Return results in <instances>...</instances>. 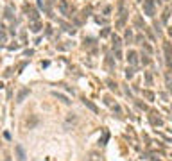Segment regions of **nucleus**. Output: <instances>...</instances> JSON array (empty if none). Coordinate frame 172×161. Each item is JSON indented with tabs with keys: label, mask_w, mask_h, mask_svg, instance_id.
<instances>
[{
	"label": "nucleus",
	"mask_w": 172,
	"mask_h": 161,
	"mask_svg": "<svg viewBox=\"0 0 172 161\" xmlns=\"http://www.w3.org/2000/svg\"><path fill=\"white\" fill-rule=\"evenodd\" d=\"M82 104H84L86 107H88V109H92V111H93L95 114L99 113V107H97V106H95V104H93L92 100H88V99H82Z\"/></svg>",
	"instance_id": "7"
},
{
	"label": "nucleus",
	"mask_w": 172,
	"mask_h": 161,
	"mask_svg": "<svg viewBox=\"0 0 172 161\" xmlns=\"http://www.w3.org/2000/svg\"><path fill=\"white\" fill-rule=\"evenodd\" d=\"M29 93H31V91H29L27 88H22V89L18 91V95H16V102H18V104H22V102L25 100V97H27Z\"/></svg>",
	"instance_id": "4"
},
{
	"label": "nucleus",
	"mask_w": 172,
	"mask_h": 161,
	"mask_svg": "<svg viewBox=\"0 0 172 161\" xmlns=\"http://www.w3.org/2000/svg\"><path fill=\"white\" fill-rule=\"evenodd\" d=\"M54 2H56V0H47V4H49V6H52Z\"/></svg>",
	"instance_id": "29"
},
{
	"label": "nucleus",
	"mask_w": 172,
	"mask_h": 161,
	"mask_svg": "<svg viewBox=\"0 0 172 161\" xmlns=\"http://www.w3.org/2000/svg\"><path fill=\"white\" fill-rule=\"evenodd\" d=\"M52 95L57 99V100H61V102H64V104H70V100H68V97L67 95H63V93H57V91H52Z\"/></svg>",
	"instance_id": "8"
},
{
	"label": "nucleus",
	"mask_w": 172,
	"mask_h": 161,
	"mask_svg": "<svg viewBox=\"0 0 172 161\" xmlns=\"http://www.w3.org/2000/svg\"><path fill=\"white\" fill-rule=\"evenodd\" d=\"M57 7H59V13H61L63 16H72V9H70V6H68V0H59Z\"/></svg>",
	"instance_id": "1"
},
{
	"label": "nucleus",
	"mask_w": 172,
	"mask_h": 161,
	"mask_svg": "<svg viewBox=\"0 0 172 161\" xmlns=\"http://www.w3.org/2000/svg\"><path fill=\"white\" fill-rule=\"evenodd\" d=\"M135 77V70H133V68H125V79H133Z\"/></svg>",
	"instance_id": "14"
},
{
	"label": "nucleus",
	"mask_w": 172,
	"mask_h": 161,
	"mask_svg": "<svg viewBox=\"0 0 172 161\" xmlns=\"http://www.w3.org/2000/svg\"><path fill=\"white\" fill-rule=\"evenodd\" d=\"M138 2H142V0H138Z\"/></svg>",
	"instance_id": "30"
},
{
	"label": "nucleus",
	"mask_w": 172,
	"mask_h": 161,
	"mask_svg": "<svg viewBox=\"0 0 172 161\" xmlns=\"http://www.w3.org/2000/svg\"><path fill=\"white\" fill-rule=\"evenodd\" d=\"M145 79H147V82H149V84H150V82H153V77H150V75H149V74H147V75H145Z\"/></svg>",
	"instance_id": "28"
},
{
	"label": "nucleus",
	"mask_w": 172,
	"mask_h": 161,
	"mask_svg": "<svg viewBox=\"0 0 172 161\" xmlns=\"http://www.w3.org/2000/svg\"><path fill=\"white\" fill-rule=\"evenodd\" d=\"M110 13H111V7H110V6H106V7H104V14L108 16V14H110Z\"/></svg>",
	"instance_id": "27"
},
{
	"label": "nucleus",
	"mask_w": 172,
	"mask_h": 161,
	"mask_svg": "<svg viewBox=\"0 0 172 161\" xmlns=\"http://www.w3.org/2000/svg\"><path fill=\"white\" fill-rule=\"evenodd\" d=\"M27 18H29L31 21H38V20H39V13H38V9H34V7L27 9Z\"/></svg>",
	"instance_id": "5"
},
{
	"label": "nucleus",
	"mask_w": 172,
	"mask_h": 161,
	"mask_svg": "<svg viewBox=\"0 0 172 161\" xmlns=\"http://www.w3.org/2000/svg\"><path fill=\"white\" fill-rule=\"evenodd\" d=\"M143 11H145V14L147 16H150L153 18L154 16V0H143Z\"/></svg>",
	"instance_id": "2"
},
{
	"label": "nucleus",
	"mask_w": 172,
	"mask_h": 161,
	"mask_svg": "<svg viewBox=\"0 0 172 161\" xmlns=\"http://www.w3.org/2000/svg\"><path fill=\"white\" fill-rule=\"evenodd\" d=\"M142 63H143V64H149V63H150V59H149L147 54H142Z\"/></svg>",
	"instance_id": "20"
},
{
	"label": "nucleus",
	"mask_w": 172,
	"mask_h": 161,
	"mask_svg": "<svg viewBox=\"0 0 172 161\" xmlns=\"http://www.w3.org/2000/svg\"><path fill=\"white\" fill-rule=\"evenodd\" d=\"M135 25H136V27H143V29H145V25H143L142 18H136V20H135Z\"/></svg>",
	"instance_id": "21"
},
{
	"label": "nucleus",
	"mask_w": 172,
	"mask_h": 161,
	"mask_svg": "<svg viewBox=\"0 0 172 161\" xmlns=\"http://www.w3.org/2000/svg\"><path fill=\"white\" fill-rule=\"evenodd\" d=\"M111 41H113V49H115V50H117V49H120V45H122V39H120V38H118L117 34H113V36H111Z\"/></svg>",
	"instance_id": "10"
},
{
	"label": "nucleus",
	"mask_w": 172,
	"mask_h": 161,
	"mask_svg": "<svg viewBox=\"0 0 172 161\" xmlns=\"http://www.w3.org/2000/svg\"><path fill=\"white\" fill-rule=\"evenodd\" d=\"M38 7L39 9H45V0H38Z\"/></svg>",
	"instance_id": "25"
},
{
	"label": "nucleus",
	"mask_w": 172,
	"mask_h": 161,
	"mask_svg": "<svg viewBox=\"0 0 172 161\" xmlns=\"http://www.w3.org/2000/svg\"><path fill=\"white\" fill-rule=\"evenodd\" d=\"M111 107H113V111H115L117 114H122V107H120L118 104H111Z\"/></svg>",
	"instance_id": "17"
},
{
	"label": "nucleus",
	"mask_w": 172,
	"mask_h": 161,
	"mask_svg": "<svg viewBox=\"0 0 172 161\" xmlns=\"http://www.w3.org/2000/svg\"><path fill=\"white\" fill-rule=\"evenodd\" d=\"M125 39L131 43V39H133V31H131V29H127V31H125Z\"/></svg>",
	"instance_id": "16"
},
{
	"label": "nucleus",
	"mask_w": 172,
	"mask_h": 161,
	"mask_svg": "<svg viewBox=\"0 0 172 161\" xmlns=\"http://www.w3.org/2000/svg\"><path fill=\"white\" fill-rule=\"evenodd\" d=\"M86 161H100V154L97 150H92L88 154V157H86Z\"/></svg>",
	"instance_id": "9"
},
{
	"label": "nucleus",
	"mask_w": 172,
	"mask_h": 161,
	"mask_svg": "<svg viewBox=\"0 0 172 161\" xmlns=\"http://www.w3.org/2000/svg\"><path fill=\"white\" fill-rule=\"evenodd\" d=\"M167 20H168V11H165L163 16H161V21H163V24H167Z\"/></svg>",
	"instance_id": "24"
},
{
	"label": "nucleus",
	"mask_w": 172,
	"mask_h": 161,
	"mask_svg": "<svg viewBox=\"0 0 172 161\" xmlns=\"http://www.w3.org/2000/svg\"><path fill=\"white\" fill-rule=\"evenodd\" d=\"M31 31L32 32H39L41 31V24L39 21H31Z\"/></svg>",
	"instance_id": "12"
},
{
	"label": "nucleus",
	"mask_w": 172,
	"mask_h": 161,
	"mask_svg": "<svg viewBox=\"0 0 172 161\" xmlns=\"http://www.w3.org/2000/svg\"><path fill=\"white\" fill-rule=\"evenodd\" d=\"M108 86H110V88H111L113 91H117V89H118V88H117V82H113L111 79H110V81H108Z\"/></svg>",
	"instance_id": "19"
},
{
	"label": "nucleus",
	"mask_w": 172,
	"mask_h": 161,
	"mask_svg": "<svg viewBox=\"0 0 172 161\" xmlns=\"http://www.w3.org/2000/svg\"><path fill=\"white\" fill-rule=\"evenodd\" d=\"M4 18H6V20H14V16H13V9H11V6H7V7H6V11H4Z\"/></svg>",
	"instance_id": "11"
},
{
	"label": "nucleus",
	"mask_w": 172,
	"mask_h": 161,
	"mask_svg": "<svg viewBox=\"0 0 172 161\" xmlns=\"http://www.w3.org/2000/svg\"><path fill=\"white\" fill-rule=\"evenodd\" d=\"M113 66H115L113 57H111V56H108V57H106V68H108V70H113Z\"/></svg>",
	"instance_id": "13"
},
{
	"label": "nucleus",
	"mask_w": 172,
	"mask_h": 161,
	"mask_svg": "<svg viewBox=\"0 0 172 161\" xmlns=\"http://www.w3.org/2000/svg\"><path fill=\"white\" fill-rule=\"evenodd\" d=\"M36 124H38V117H36V114H34V117L31 118V122L27 120V127H29V129H32V127H34Z\"/></svg>",
	"instance_id": "15"
},
{
	"label": "nucleus",
	"mask_w": 172,
	"mask_h": 161,
	"mask_svg": "<svg viewBox=\"0 0 172 161\" xmlns=\"http://www.w3.org/2000/svg\"><path fill=\"white\" fill-rule=\"evenodd\" d=\"M142 45H143V49H145V50H147L149 54H150V52H153V47H150V45H149V43H145V41H143Z\"/></svg>",
	"instance_id": "22"
},
{
	"label": "nucleus",
	"mask_w": 172,
	"mask_h": 161,
	"mask_svg": "<svg viewBox=\"0 0 172 161\" xmlns=\"http://www.w3.org/2000/svg\"><path fill=\"white\" fill-rule=\"evenodd\" d=\"M14 152H16V157H18V161H25V157H27V154H25V150H24V147H22L20 143H18V145H14Z\"/></svg>",
	"instance_id": "3"
},
{
	"label": "nucleus",
	"mask_w": 172,
	"mask_h": 161,
	"mask_svg": "<svg viewBox=\"0 0 172 161\" xmlns=\"http://www.w3.org/2000/svg\"><path fill=\"white\" fill-rule=\"evenodd\" d=\"M150 122H153L154 125H163V122H161V118H154V117H150Z\"/></svg>",
	"instance_id": "18"
},
{
	"label": "nucleus",
	"mask_w": 172,
	"mask_h": 161,
	"mask_svg": "<svg viewBox=\"0 0 172 161\" xmlns=\"http://www.w3.org/2000/svg\"><path fill=\"white\" fill-rule=\"evenodd\" d=\"M115 56H117V59H122V52H120V49L115 50Z\"/></svg>",
	"instance_id": "26"
},
{
	"label": "nucleus",
	"mask_w": 172,
	"mask_h": 161,
	"mask_svg": "<svg viewBox=\"0 0 172 161\" xmlns=\"http://www.w3.org/2000/svg\"><path fill=\"white\" fill-rule=\"evenodd\" d=\"M143 95H145V97H147L149 100H153V99H154V95L150 93V91H143Z\"/></svg>",
	"instance_id": "23"
},
{
	"label": "nucleus",
	"mask_w": 172,
	"mask_h": 161,
	"mask_svg": "<svg viewBox=\"0 0 172 161\" xmlns=\"http://www.w3.org/2000/svg\"><path fill=\"white\" fill-rule=\"evenodd\" d=\"M125 57H127V61H129V64H133V66H135V64L138 63V54H136L135 50H129Z\"/></svg>",
	"instance_id": "6"
}]
</instances>
